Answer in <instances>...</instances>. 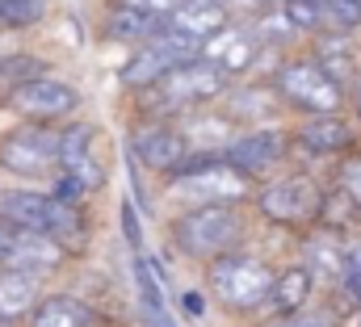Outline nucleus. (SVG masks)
<instances>
[{"mask_svg": "<svg viewBox=\"0 0 361 327\" xmlns=\"http://www.w3.org/2000/svg\"><path fill=\"white\" fill-rule=\"evenodd\" d=\"M114 4L135 8V13H147V17H169V13H177L185 0H114Z\"/></svg>", "mask_w": 361, "mask_h": 327, "instance_id": "obj_31", "label": "nucleus"}, {"mask_svg": "<svg viewBox=\"0 0 361 327\" xmlns=\"http://www.w3.org/2000/svg\"><path fill=\"white\" fill-rule=\"evenodd\" d=\"M180 307H185V319H206V294H197V290H185L180 294Z\"/></svg>", "mask_w": 361, "mask_h": 327, "instance_id": "obj_32", "label": "nucleus"}, {"mask_svg": "<svg viewBox=\"0 0 361 327\" xmlns=\"http://www.w3.org/2000/svg\"><path fill=\"white\" fill-rule=\"evenodd\" d=\"M38 298H42V277L0 269V327H13L21 319H30Z\"/></svg>", "mask_w": 361, "mask_h": 327, "instance_id": "obj_20", "label": "nucleus"}, {"mask_svg": "<svg viewBox=\"0 0 361 327\" xmlns=\"http://www.w3.org/2000/svg\"><path fill=\"white\" fill-rule=\"evenodd\" d=\"M4 105L25 118V122H38V126H59V122H72L76 109H80V88L59 76H38V80H25L17 88L4 92Z\"/></svg>", "mask_w": 361, "mask_h": 327, "instance_id": "obj_6", "label": "nucleus"}, {"mask_svg": "<svg viewBox=\"0 0 361 327\" xmlns=\"http://www.w3.org/2000/svg\"><path fill=\"white\" fill-rule=\"evenodd\" d=\"M265 4H286V0H265Z\"/></svg>", "mask_w": 361, "mask_h": 327, "instance_id": "obj_36", "label": "nucleus"}, {"mask_svg": "<svg viewBox=\"0 0 361 327\" xmlns=\"http://www.w3.org/2000/svg\"><path fill=\"white\" fill-rule=\"evenodd\" d=\"M63 260H68V252L51 235H38V231H13V244L0 252V269L30 273V277H47V273L63 269Z\"/></svg>", "mask_w": 361, "mask_h": 327, "instance_id": "obj_12", "label": "nucleus"}, {"mask_svg": "<svg viewBox=\"0 0 361 327\" xmlns=\"http://www.w3.org/2000/svg\"><path fill=\"white\" fill-rule=\"evenodd\" d=\"M336 193L349 202V210H353V223L361 227V152L341 156V164H336Z\"/></svg>", "mask_w": 361, "mask_h": 327, "instance_id": "obj_24", "label": "nucleus"}, {"mask_svg": "<svg viewBox=\"0 0 361 327\" xmlns=\"http://www.w3.org/2000/svg\"><path fill=\"white\" fill-rule=\"evenodd\" d=\"M231 25V13L227 8H210V4H193V0H185L177 13H169L164 17V30H173L180 38H193V42H210L214 34H223Z\"/></svg>", "mask_w": 361, "mask_h": 327, "instance_id": "obj_19", "label": "nucleus"}, {"mask_svg": "<svg viewBox=\"0 0 361 327\" xmlns=\"http://www.w3.org/2000/svg\"><path fill=\"white\" fill-rule=\"evenodd\" d=\"M126 156L139 160L147 172L156 176H177L185 160H189V147L180 139L177 122H160V118H139L130 130H126Z\"/></svg>", "mask_w": 361, "mask_h": 327, "instance_id": "obj_8", "label": "nucleus"}, {"mask_svg": "<svg viewBox=\"0 0 361 327\" xmlns=\"http://www.w3.org/2000/svg\"><path fill=\"white\" fill-rule=\"evenodd\" d=\"M311 59L319 63V72H324V76H332L341 88H353V80H357V68H361L357 42H349L345 34H315Z\"/></svg>", "mask_w": 361, "mask_h": 327, "instance_id": "obj_17", "label": "nucleus"}, {"mask_svg": "<svg viewBox=\"0 0 361 327\" xmlns=\"http://www.w3.org/2000/svg\"><path fill=\"white\" fill-rule=\"evenodd\" d=\"M34 4H51V0H34Z\"/></svg>", "mask_w": 361, "mask_h": 327, "instance_id": "obj_37", "label": "nucleus"}, {"mask_svg": "<svg viewBox=\"0 0 361 327\" xmlns=\"http://www.w3.org/2000/svg\"><path fill=\"white\" fill-rule=\"evenodd\" d=\"M177 130L189 147V160H223L227 147L235 143L240 126L227 122L219 109H206V113H185L177 118Z\"/></svg>", "mask_w": 361, "mask_h": 327, "instance_id": "obj_11", "label": "nucleus"}, {"mask_svg": "<svg viewBox=\"0 0 361 327\" xmlns=\"http://www.w3.org/2000/svg\"><path fill=\"white\" fill-rule=\"evenodd\" d=\"M160 30H164V17H147V13H135V8H122V4H114L109 13H105V34L114 38V42H135V47H147L152 38H160Z\"/></svg>", "mask_w": 361, "mask_h": 327, "instance_id": "obj_22", "label": "nucleus"}, {"mask_svg": "<svg viewBox=\"0 0 361 327\" xmlns=\"http://www.w3.org/2000/svg\"><path fill=\"white\" fill-rule=\"evenodd\" d=\"M357 4H361V0H357Z\"/></svg>", "mask_w": 361, "mask_h": 327, "instance_id": "obj_38", "label": "nucleus"}, {"mask_svg": "<svg viewBox=\"0 0 361 327\" xmlns=\"http://www.w3.org/2000/svg\"><path fill=\"white\" fill-rule=\"evenodd\" d=\"M118 210H122V214H118V218H122V240L130 244L135 256H143V223H139V206H135L130 197H122Z\"/></svg>", "mask_w": 361, "mask_h": 327, "instance_id": "obj_29", "label": "nucleus"}, {"mask_svg": "<svg viewBox=\"0 0 361 327\" xmlns=\"http://www.w3.org/2000/svg\"><path fill=\"white\" fill-rule=\"evenodd\" d=\"M277 109H286V105H281L273 80H248V84H231V88H227L219 113H223L227 122H235V126H240V122L265 126V118H273Z\"/></svg>", "mask_w": 361, "mask_h": 327, "instance_id": "obj_15", "label": "nucleus"}, {"mask_svg": "<svg viewBox=\"0 0 361 327\" xmlns=\"http://www.w3.org/2000/svg\"><path fill=\"white\" fill-rule=\"evenodd\" d=\"M202 59L219 63V68L235 80V76H244L248 68L261 63V42H257V34H252L244 21H231L223 34H214V38L202 47Z\"/></svg>", "mask_w": 361, "mask_h": 327, "instance_id": "obj_13", "label": "nucleus"}, {"mask_svg": "<svg viewBox=\"0 0 361 327\" xmlns=\"http://www.w3.org/2000/svg\"><path fill=\"white\" fill-rule=\"evenodd\" d=\"M169 235H173L180 256L210 264L227 252H240L244 235H248V223H244L240 206H189L173 218Z\"/></svg>", "mask_w": 361, "mask_h": 327, "instance_id": "obj_2", "label": "nucleus"}, {"mask_svg": "<svg viewBox=\"0 0 361 327\" xmlns=\"http://www.w3.org/2000/svg\"><path fill=\"white\" fill-rule=\"evenodd\" d=\"M294 147L307 156H349L357 152V126L345 113H324V118H302L290 135Z\"/></svg>", "mask_w": 361, "mask_h": 327, "instance_id": "obj_10", "label": "nucleus"}, {"mask_svg": "<svg viewBox=\"0 0 361 327\" xmlns=\"http://www.w3.org/2000/svg\"><path fill=\"white\" fill-rule=\"evenodd\" d=\"M311 294H315V277L294 260V264H286V269H277V281H273V315H294V311H302V307H311Z\"/></svg>", "mask_w": 361, "mask_h": 327, "instance_id": "obj_21", "label": "nucleus"}, {"mask_svg": "<svg viewBox=\"0 0 361 327\" xmlns=\"http://www.w3.org/2000/svg\"><path fill=\"white\" fill-rule=\"evenodd\" d=\"M169 197L180 206H244L257 197V180L227 160H185L177 176H169Z\"/></svg>", "mask_w": 361, "mask_h": 327, "instance_id": "obj_3", "label": "nucleus"}, {"mask_svg": "<svg viewBox=\"0 0 361 327\" xmlns=\"http://www.w3.org/2000/svg\"><path fill=\"white\" fill-rule=\"evenodd\" d=\"M38 76H51V72H47V63H42V59H34V55L0 59V84H4V92H8V88H17V84H25V80H38Z\"/></svg>", "mask_w": 361, "mask_h": 327, "instance_id": "obj_25", "label": "nucleus"}, {"mask_svg": "<svg viewBox=\"0 0 361 327\" xmlns=\"http://www.w3.org/2000/svg\"><path fill=\"white\" fill-rule=\"evenodd\" d=\"M265 327H336V319H332V311H311V307H302V311H294V315H269Z\"/></svg>", "mask_w": 361, "mask_h": 327, "instance_id": "obj_28", "label": "nucleus"}, {"mask_svg": "<svg viewBox=\"0 0 361 327\" xmlns=\"http://www.w3.org/2000/svg\"><path fill=\"white\" fill-rule=\"evenodd\" d=\"M273 281H277V269L265 256H252V252H227V256L206 264V294L227 315L265 311L273 298Z\"/></svg>", "mask_w": 361, "mask_h": 327, "instance_id": "obj_1", "label": "nucleus"}, {"mask_svg": "<svg viewBox=\"0 0 361 327\" xmlns=\"http://www.w3.org/2000/svg\"><path fill=\"white\" fill-rule=\"evenodd\" d=\"M357 327H361V298H357Z\"/></svg>", "mask_w": 361, "mask_h": 327, "instance_id": "obj_35", "label": "nucleus"}, {"mask_svg": "<svg viewBox=\"0 0 361 327\" xmlns=\"http://www.w3.org/2000/svg\"><path fill=\"white\" fill-rule=\"evenodd\" d=\"M252 202H257V214L273 227L311 231L315 223H324V189L307 172H290V176L261 185Z\"/></svg>", "mask_w": 361, "mask_h": 327, "instance_id": "obj_5", "label": "nucleus"}, {"mask_svg": "<svg viewBox=\"0 0 361 327\" xmlns=\"http://www.w3.org/2000/svg\"><path fill=\"white\" fill-rule=\"evenodd\" d=\"M361 30V4L357 0H332L328 8H324V34H353Z\"/></svg>", "mask_w": 361, "mask_h": 327, "instance_id": "obj_26", "label": "nucleus"}, {"mask_svg": "<svg viewBox=\"0 0 361 327\" xmlns=\"http://www.w3.org/2000/svg\"><path fill=\"white\" fill-rule=\"evenodd\" d=\"M269 80L281 97V105L298 109L302 118H324V113H345L349 109V88H341L332 76H324L311 55L281 59Z\"/></svg>", "mask_w": 361, "mask_h": 327, "instance_id": "obj_4", "label": "nucleus"}, {"mask_svg": "<svg viewBox=\"0 0 361 327\" xmlns=\"http://www.w3.org/2000/svg\"><path fill=\"white\" fill-rule=\"evenodd\" d=\"M92 143H97V126H92V122H76V118L63 122V126H59V172L92 160V156H97Z\"/></svg>", "mask_w": 361, "mask_h": 327, "instance_id": "obj_23", "label": "nucleus"}, {"mask_svg": "<svg viewBox=\"0 0 361 327\" xmlns=\"http://www.w3.org/2000/svg\"><path fill=\"white\" fill-rule=\"evenodd\" d=\"M302 4H315V8H328L332 0H302Z\"/></svg>", "mask_w": 361, "mask_h": 327, "instance_id": "obj_34", "label": "nucleus"}, {"mask_svg": "<svg viewBox=\"0 0 361 327\" xmlns=\"http://www.w3.org/2000/svg\"><path fill=\"white\" fill-rule=\"evenodd\" d=\"M0 168L13 176H47L59 172V126L21 122L0 139Z\"/></svg>", "mask_w": 361, "mask_h": 327, "instance_id": "obj_7", "label": "nucleus"}, {"mask_svg": "<svg viewBox=\"0 0 361 327\" xmlns=\"http://www.w3.org/2000/svg\"><path fill=\"white\" fill-rule=\"evenodd\" d=\"M349 109L357 113V122H361V68H357V80H353V88H349Z\"/></svg>", "mask_w": 361, "mask_h": 327, "instance_id": "obj_33", "label": "nucleus"}, {"mask_svg": "<svg viewBox=\"0 0 361 327\" xmlns=\"http://www.w3.org/2000/svg\"><path fill=\"white\" fill-rule=\"evenodd\" d=\"M173 68H177V59H173V55L152 38L147 47H135V51H130V59L118 68V84H122V88H130V92H147L152 84L164 80Z\"/></svg>", "mask_w": 361, "mask_h": 327, "instance_id": "obj_16", "label": "nucleus"}, {"mask_svg": "<svg viewBox=\"0 0 361 327\" xmlns=\"http://www.w3.org/2000/svg\"><path fill=\"white\" fill-rule=\"evenodd\" d=\"M349 298H361V240H345V285Z\"/></svg>", "mask_w": 361, "mask_h": 327, "instance_id": "obj_30", "label": "nucleus"}, {"mask_svg": "<svg viewBox=\"0 0 361 327\" xmlns=\"http://www.w3.org/2000/svg\"><path fill=\"white\" fill-rule=\"evenodd\" d=\"M315 281L324 285H345V235L336 227H324V231H307L302 240V260H298Z\"/></svg>", "mask_w": 361, "mask_h": 327, "instance_id": "obj_14", "label": "nucleus"}, {"mask_svg": "<svg viewBox=\"0 0 361 327\" xmlns=\"http://www.w3.org/2000/svg\"><path fill=\"white\" fill-rule=\"evenodd\" d=\"M290 135L286 130H277V126H252V130H244V135H235V143L227 147V156L223 160L231 164V168H240L244 176H265L269 168L290 156Z\"/></svg>", "mask_w": 361, "mask_h": 327, "instance_id": "obj_9", "label": "nucleus"}, {"mask_svg": "<svg viewBox=\"0 0 361 327\" xmlns=\"http://www.w3.org/2000/svg\"><path fill=\"white\" fill-rule=\"evenodd\" d=\"M25 323L30 327H92L97 311L80 294H42Z\"/></svg>", "mask_w": 361, "mask_h": 327, "instance_id": "obj_18", "label": "nucleus"}, {"mask_svg": "<svg viewBox=\"0 0 361 327\" xmlns=\"http://www.w3.org/2000/svg\"><path fill=\"white\" fill-rule=\"evenodd\" d=\"M47 17V4L34 0H0V25L4 30H30Z\"/></svg>", "mask_w": 361, "mask_h": 327, "instance_id": "obj_27", "label": "nucleus"}]
</instances>
